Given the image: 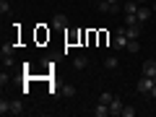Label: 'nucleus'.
<instances>
[{
    "mask_svg": "<svg viewBox=\"0 0 156 117\" xmlns=\"http://www.w3.org/2000/svg\"><path fill=\"white\" fill-rule=\"evenodd\" d=\"M128 31H125V26L122 29H117L115 31V39H112V47H115V50H128Z\"/></svg>",
    "mask_w": 156,
    "mask_h": 117,
    "instance_id": "nucleus-1",
    "label": "nucleus"
},
{
    "mask_svg": "<svg viewBox=\"0 0 156 117\" xmlns=\"http://www.w3.org/2000/svg\"><path fill=\"white\" fill-rule=\"evenodd\" d=\"M156 86V78H148V76H140L138 86H135V91H140V94H151V89Z\"/></svg>",
    "mask_w": 156,
    "mask_h": 117,
    "instance_id": "nucleus-2",
    "label": "nucleus"
},
{
    "mask_svg": "<svg viewBox=\"0 0 156 117\" xmlns=\"http://www.w3.org/2000/svg\"><path fill=\"white\" fill-rule=\"evenodd\" d=\"M122 107H125V104H122V99H120V96H115V99L109 101V115H112V117L122 115Z\"/></svg>",
    "mask_w": 156,
    "mask_h": 117,
    "instance_id": "nucleus-3",
    "label": "nucleus"
},
{
    "mask_svg": "<svg viewBox=\"0 0 156 117\" xmlns=\"http://www.w3.org/2000/svg\"><path fill=\"white\" fill-rule=\"evenodd\" d=\"M140 70H143V76H148V78H156V60H146Z\"/></svg>",
    "mask_w": 156,
    "mask_h": 117,
    "instance_id": "nucleus-4",
    "label": "nucleus"
},
{
    "mask_svg": "<svg viewBox=\"0 0 156 117\" xmlns=\"http://www.w3.org/2000/svg\"><path fill=\"white\" fill-rule=\"evenodd\" d=\"M91 112H94V117H107V115H109V104H104V101H96V107H94Z\"/></svg>",
    "mask_w": 156,
    "mask_h": 117,
    "instance_id": "nucleus-5",
    "label": "nucleus"
},
{
    "mask_svg": "<svg viewBox=\"0 0 156 117\" xmlns=\"http://www.w3.org/2000/svg\"><path fill=\"white\" fill-rule=\"evenodd\" d=\"M52 26L65 29V26H68V16H65V13H55V16H52Z\"/></svg>",
    "mask_w": 156,
    "mask_h": 117,
    "instance_id": "nucleus-6",
    "label": "nucleus"
},
{
    "mask_svg": "<svg viewBox=\"0 0 156 117\" xmlns=\"http://www.w3.org/2000/svg\"><path fill=\"white\" fill-rule=\"evenodd\" d=\"M125 31H128V39H140L143 26H140V23H135V26H125Z\"/></svg>",
    "mask_w": 156,
    "mask_h": 117,
    "instance_id": "nucleus-7",
    "label": "nucleus"
},
{
    "mask_svg": "<svg viewBox=\"0 0 156 117\" xmlns=\"http://www.w3.org/2000/svg\"><path fill=\"white\" fill-rule=\"evenodd\" d=\"M86 65H89V57L86 55H76L73 57V68H76V70H83Z\"/></svg>",
    "mask_w": 156,
    "mask_h": 117,
    "instance_id": "nucleus-8",
    "label": "nucleus"
},
{
    "mask_svg": "<svg viewBox=\"0 0 156 117\" xmlns=\"http://www.w3.org/2000/svg\"><path fill=\"white\" fill-rule=\"evenodd\" d=\"M135 16H138V21H140V23H146V21L151 18V11H148L146 5H138V13H135Z\"/></svg>",
    "mask_w": 156,
    "mask_h": 117,
    "instance_id": "nucleus-9",
    "label": "nucleus"
},
{
    "mask_svg": "<svg viewBox=\"0 0 156 117\" xmlns=\"http://www.w3.org/2000/svg\"><path fill=\"white\" fill-rule=\"evenodd\" d=\"M138 5H140L138 0H128V3H122V11L125 13H138Z\"/></svg>",
    "mask_w": 156,
    "mask_h": 117,
    "instance_id": "nucleus-10",
    "label": "nucleus"
},
{
    "mask_svg": "<svg viewBox=\"0 0 156 117\" xmlns=\"http://www.w3.org/2000/svg\"><path fill=\"white\" fill-rule=\"evenodd\" d=\"M23 112H26V109H23V101H11V115H23Z\"/></svg>",
    "mask_w": 156,
    "mask_h": 117,
    "instance_id": "nucleus-11",
    "label": "nucleus"
},
{
    "mask_svg": "<svg viewBox=\"0 0 156 117\" xmlns=\"http://www.w3.org/2000/svg\"><path fill=\"white\" fill-rule=\"evenodd\" d=\"M117 65H120V60H117L115 55H109V57H107V60H104V68H109V70H115Z\"/></svg>",
    "mask_w": 156,
    "mask_h": 117,
    "instance_id": "nucleus-12",
    "label": "nucleus"
},
{
    "mask_svg": "<svg viewBox=\"0 0 156 117\" xmlns=\"http://www.w3.org/2000/svg\"><path fill=\"white\" fill-rule=\"evenodd\" d=\"M0 115H3V117H5V115H11V101L0 99Z\"/></svg>",
    "mask_w": 156,
    "mask_h": 117,
    "instance_id": "nucleus-13",
    "label": "nucleus"
},
{
    "mask_svg": "<svg viewBox=\"0 0 156 117\" xmlns=\"http://www.w3.org/2000/svg\"><path fill=\"white\" fill-rule=\"evenodd\" d=\"M140 50V42H138V39H130V42H128V52H138Z\"/></svg>",
    "mask_w": 156,
    "mask_h": 117,
    "instance_id": "nucleus-14",
    "label": "nucleus"
},
{
    "mask_svg": "<svg viewBox=\"0 0 156 117\" xmlns=\"http://www.w3.org/2000/svg\"><path fill=\"white\" fill-rule=\"evenodd\" d=\"M13 50H16L13 44H3V50H0V55H3V57H11V55H13Z\"/></svg>",
    "mask_w": 156,
    "mask_h": 117,
    "instance_id": "nucleus-15",
    "label": "nucleus"
},
{
    "mask_svg": "<svg viewBox=\"0 0 156 117\" xmlns=\"http://www.w3.org/2000/svg\"><path fill=\"white\" fill-rule=\"evenodd\" d=\"M62 94H65L68 99H73V96H76V86H70V83H68L65 89H62Z\"/></svg>",
    "mask_w": 156,
    "mask_h": 117,
    "instance_id": "nucleus-16",
    "label": "nucleus"
},
{
    "mask_svg": "<svg viewBox=\"0 0 156 117\" xmlns=\"http://www.w3.org/2000/svg\"><path fill=\"white\" fill-rule=\"evenodd\" d=\"M8 11H11V3L8 0H0V16H5Z\"/></svg>",
    "mask_w": 156,
    "mask_h": 117,
    "instance_id": "nucleus-17",
    "label": "nucleus"
},
{
    "mask_svg": "<svg viewBox=\"0 0 156 117\" xmlns=\"http://www.w3.org/2000/svg\"><path fill=\"white\" fill-rule=\"evenodd\" d=\"M112 99H115V94H109V91H104V94L99 96V101H104V104H109Z\"/></svg>",
    "mask_w": 156,
    "mask_h": 117,
    "instance_id": "nucleus-18",
    "label": "nucleus"
},
{
    "mask_svg": "<svg viewBox=\"0 0 156 117\" xmlns=\"http://www.w3.org/2000/svg\"><path fill=\"white\" fill-rule=\"evenodd\" d=\"M122 117H135V109L133 107H122Z\"/></svg>",
    "mask_w": 156,
    "mask_h": 117,
    "instance_id": "nucleus-19",
    "label": "nucleus"
},
{
    "mask_svg": "<svg viewBox=\"0 0 156 117\" xmlns=\"http://www.w3.org/2000/svg\"><path fill=\"white\" fill-rule=\"evenodd\" d=\"M8 81H11V76H8V73H5V70H3V73H0V83L5 86V83H8Z\"/></svg>",
    "mask_w": 156,
    "mask_h": 117,
    "instance_id": "nucleus-20",
    "label": "nucleus"
},
{
    "mask_svg": "<svg viewBox=\"0 0 156 117\" xmlns=\"http://www.w3.org/2000/svg\"><path fill=\"white\" fill-rule=\"evenodd\" d=\"M3 65H5V68H13V57H3Z\"/></svg>",
    "mask_w": 156,
    "mask_h": 117,
    "instance_id": "nucleus-21",
    "label": "nucleus"
},
{
    "mask_svg": "<svg viewBox=\"0 0 156 117\" xmlns=\"http://www.w3.org/2000/svg\"><path fill=\"white\" fill-rule=\"evenodd\" d=\"M151 99H156V86H154V89H151Z\"/></svg>",
    "mask_w": 156,
    "mask_h": 117,
    "instance_id": "nucleus-22",
    "label": "nucleus"
},
{
    "mask_svg": "<svg viewBox=\"0 0 156 117\" xmlns=\"http://www.w3.org/2000/svg\"><path fill=\"white\" fill-rule=\"evenodd\" d=\"M109 3H112V5H120V0H109Z\"/></svg>",
    "mask_w": 156,
    "mask_h": 117,
    "instance_id": "nucleus-23",
    "label": "nucleus"
},
{
    "mask_svg": "<svg viewBox=\"0 0 156 117\" xmlns=\"http://www.w3.org/2000/svg\"><path fill=\"white\" fill-rule=\"evenodd\" d=\"M138 3H140V5H143V3H148V0H138Z\"/></svg>",
    "mask_w": 156,
    "mask_h": 117,
    "instance_id": "nucleus-24",
    "label": "nucleus"
},
{
    "mask_svg": "<svg viewBox=\"0 0 156 117\" xmlns=\"http://www.w3.org/2000/svg\"><path fill=\"white\" fill-rule=\"evenodd\" d=\"M154 11H156V0H154Z\"/></svg>",
    "mask_w": 156,
    "mask_h": 117,
    "instance_id": "nucleus-25",
    "label": "nucleus"
}]
</instances>
